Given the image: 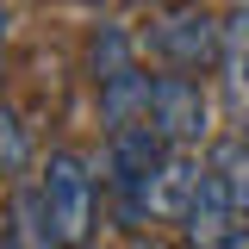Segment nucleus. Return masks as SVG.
Wrapping results in <instances>:
<instances>
[{"mask_svg":"<svg viewBox=\"0 0 249 249\" xmlns=\"http://www.w3.org/2000/svg\"><path fill=\"white\" fill-rule=\"evenodd\" d=\"M206 168L224 181V193H231L237 218H249V137H218V143H212V162H206Z\"/></svg>","mask_w":249,"mask_h":249,"instance_id":"nucleus-7","label":"nucleus"},{"mask_svg":"<svg viewBox=\"0 0 249 249\" xmlns=\"http://www.w3.org/2000/svg\"><path fill=\"white\" fill-rule=\"evenodd\" d=\"M37 193H44V212L56 224L62 249H88L93 237V206H100V187H93L88 162L75 150H56L44 168H37Z\"/></svg>","mask_w":249,"mask_h":249,"instance_id":"nucleus-1","label":"nucleus"},{"mask_svg":"<svg viewBox=\"0 0 249 249\" xmlns=\"http://www.w3.org/2000/svg\"><path fill=\"white\" fill-rule=\"evenodd\" d=\"M6 237H13V249H62V237H56V224H50V212H44V193L37 187H19L13 193Z\"/></svg>","mask_w":249,"mask_h":249,"instance_id":"nucleus-5","label":"nucleus"},{"mask_svg":"<svg viewBox=\"0 0 249 249\" xmlns=\"http://www.w3.org/2000/svg\"><path fill=\"white\" fill-rule=\"evenodd\" d=\"M150 124L168 137V143H199L206 131H212V106H206V88L181 75V69H168V75H150Z\"/></svg>","mask_w":249,"mask_h":249,"instance_id":"nucleus-3","label":"nucleus"},{"mask_svg":"<svg viewBox=\"0 0 249 249\" xmlns=\"http://www.w3.org/2000/svg\"><path fill=\"white\" fill-rule=\"evenodd\" d=\"M150 50L168 62V69L199 75V69H212L218 50H224V25L193 0V6H175V13H162V19L150 25Z\"/></svg>","mask_w":249,"mask_h":249,"instance_id":"nucleus-2","label":"nucleus"},{"mask_svg":"<svg viewBox=\"0 0 249 249\" xmlns=\"http://www.w3.org/2000/svg\"><path fill=\"white\" fill-rule=\"evenodd\" d=\"M237 231H243V218L231 206L224 181H218L212 168H199V187H193V199H187V212H181V243L187 249H224Z\"/></svg>","mask_w":249,"mask_h":249,"instance_id":"nucleus-4","label":"nucleus"},{"mask_svg":"<svg viewBox=\"0 0 249 249\" xmlns=\"http://www.w3.org/2000/svg\"><path fill=\"white\" fill-rule=\"evenodd\" d=\"M218 69H224V81L237 93V106L249 112V6H237L231 19H224V50H218Z\"/></svg>","mask_w":249,"mask_h":249,"instance_id":"nucleus-6","label":"nucleus"},{"mask_svg":"<svg viewBox=\"0 0 249 249\" xmlns=\"http://www.w3.org/2000/svg\"><path fill=\"white\" fill-rule=\"evenodd\" d=\"M243 6H249V0H243Z\"/></svg>","mask_w":249,"mask_h":249,"instance_id":"nucleus-11","label":"nucleus"},{"mask_svg":"<svg viewBox=\"0 0 249 249\" xmlns=\"http://www.w3.org/2000/svg\"><path fill=\"white\" fill-rule=\"evenodd\" d=\"M243 137H249V119H243Z\"/></svg>","mask_w":249,"mask_h":249,"instance_id":"nucleus-10","label":"nucleus"},{"mask_svg":"<svg viewBox=\"0 0 249 249\" xmlns=\"http://www.w3.org/2000/svg\"><path fill=\"white\" fill-rule=\"evenodd\" d=\"M25 162H31V137L19 131V119L0 106V175H25Z\"/></svg>","mask_w":249,"mask_h":249,"instance_id":"nucleus-9","label":"nucleus"},{"mask_svg":"<svg viewBox=\"0 0 249 249\" xmlns=\"http://www.w3.org/2000/svg\"><path fill=\"white\" fill-rule=\"evenodd\" d=\"M131 37H124L119 25H100V37H93V81H106V75H119V69H131Z\"/></svg>","mask_w":249,"mask_h":249,"instance_id":"nucleus-8","label":"nucleus"}]
</instances>
